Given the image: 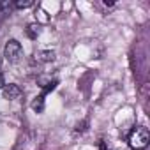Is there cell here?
I'll return each instance as SVG.
<instances>
[{
	"instance_id": "obj_1",
	"label": "cell",
	"mask_w": 150,
	"mask_h": 150,
	"mask_svg": "<svg viewBox=\"0 0 150 150\" xmlns=\"http://www.w3.org/2000/svg\"><path fill=\"white\" fill-rule=\"evenodd\" d=\"M148 141H150V134L148 129L143 125H136L129 134V146L132 150H145L148 146Z\"/></svg>"
},
{
	"instance_id": "obj_2",
	"label": "cell",
	"mask_w": 150,
	"mask_h": 150,
	"mask_svg": "<svg viewBox=\"0 0 150 150\" xmlns=\"http://www.w3.org/2000/svg\"><path fill=\"white\" fill-rule=\"evenodd\" d=\"M4 57H6V60L11 62V64L20 62L21 57H23V48H21V44H20L16 39L7 41V44H6V48H4Z\"/></svg>"
},
{
	"instance_id": "obj_3",
	"label": "cell",
	"mask_w": 150,
	"mask_h": 150,
	"mask_svg": "<svg viewBox=\"0 0 150 150\" xmlns=\"http://www.w3.org/2000/svg\"><path fill=\"white\" fill-rule=\"evenodd\" d=\"M2 92H4V97H6V99H9V101L18 99V97L21 96L20 87H18V85H14V83H6V85H4V88H2Z\"/></svg>"
},
{
	"instance_id": "obj_4",
	"label": "cell",
	"mask_w": 150,
	"mask_h": 150,
	"mask_svg": "<svg viewBox=\"0 0 150 150\" xmlns=\"http://www.w3.org/2000/svg\"><path fill=\"white\" fill-rule=\"evenodd\" d=\"M35 60L37 62H51V60H55V51H51V50L37 51L35 53Z\"/></svg>"
},
{
	"instance_id": "obj_5",
	"label": "cell",
	"mask_w": 150,
	"mask_h": 150,
	"mask_svg": "<svg viewBox=\"0 0 150 150\" xmlns=\"http://www.w3.org/2000/svg\"><path fill=\"white\" fill-rule=\"evenodd\" d=\"M44 94H39L34 101H32V110L35 111V113H41L42 110H44Z\"/></svg>"
},
{
	"instance_id": "obj_6",
	"label": "cell",
	"mask_w": 150,
	"mask_h": 150,
	"mask_svg": "<svg viewBox=\"0 0 150 150\" xmlns=\"http://www.w3.org/2000/svg\"><path fill=\"white\" fill-rule=\"evenodd\" d=\"M39 34H41V25H35V23L28 25V28H27V35H28L30 39H37Z\"/></svg>"
},
{
	"instance_id": "obj_7",
	"label": "cell",
	"mask_w": 150,
	"mask_h": 150,
	"mask_svg": "<svg viewBox=\"0 0 150 150\" xmlns=\"http://www.w3.org/2000/svg\"><path fill=\"white\" fill-rule=\"evenodd\" d=\"M30 6H34L32 0H25V2H16L14 4V7H18V9H25V7H30Z\"/></svg>"
},
{
	"instance_id": "obj_8",
	"label": "cell",
	"mask_w": 150,
	"mask_h": 150,
	"mask_svg": "<svg viewBox=\"0 0 150 150\" xmlns=\"http://www.w3.org/2000/svg\"><path fill=\"white\" fill-rule=\"evenodd\" d=\"M85 125H87V122H81V124H78V125H76V131H85V129H87Z\"/></svg>"
},
{
	"instance_id": "obj_9",
	"label": "cell",
	"mask_w": 150,
	"mask_h": 150,
	"mask_svg": "<svg viewBox=\"0 0 150 150\" xmlns=\"http://www.w3.org/2000/svg\"><path fill=\"white\" fill-rule=\"evenodd\" d=\"M99 150H110V148L106 146V143H104V141H101V143H99Z\"/></svg>"
}]
</instances>
